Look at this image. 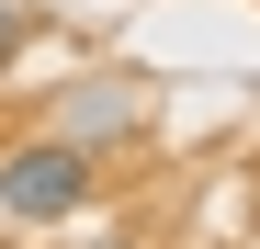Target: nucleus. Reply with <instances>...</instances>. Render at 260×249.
I'll return each instance as SVG.
<instances>
[{
    "instance_id": "1",
    "label": "nucleus",
    "mask_w": 260,
    "mask_h": 249,
    "mask_svg": "<svg viewBox=\"0 0 260 249\" xmlns=\"http://www.w3.org/2000/svg\"><path fill=\"white\" fill-rule=\"evenodd\" d=\"M91 193H102V159L68 147V136H23L0 159V215H23V227H68Z\"/></svg>"
},
{
    "instance_id": "2",
    "label": "nucleus",
    "mask_w": 260,
    "mask_h": 249,
    "mask_svg": "<svg viewBox=\"0 0 260 249\" xmlns=\"http://www.w3.org/2000/svg\"><path fill=\"white\" fill-rule=\"evenodd\" d=\"M57 136L102 159L113 136H136V91H124V79H91V91H68V113H57Z\"/></svg>"
},
{
    "instance_id": "3",
    "label": "nucleus",
    "mask_w": 260,
    "mask_h": 249,
    "mask_svg": "<svg viewBox=\"0 0 260 249\" xmlns=\"http://www.w3.org/2000/svg\"><path fill=\"white\" fill-rule=\"evenodd\" d=\"M12 46H23V12H12V0H0V57H12Z\"/></svg>"
}]
</instances>
